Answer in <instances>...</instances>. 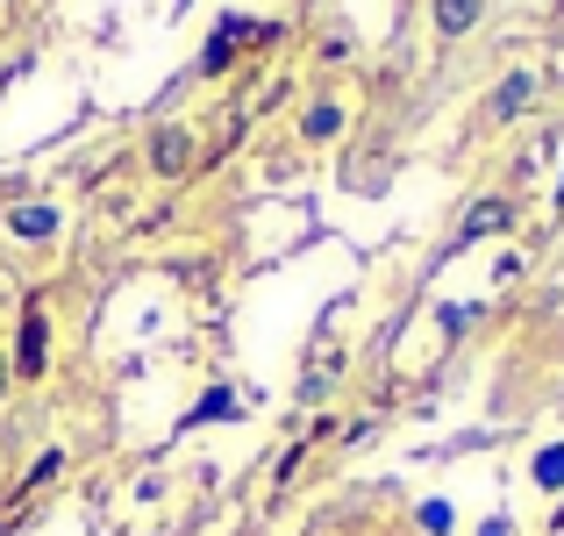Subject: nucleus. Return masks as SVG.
<instances>
[{"instance_id": "nucleus-1", "label": "nucleus", "mask_w": 564, "mask_h": 536, "mask_svg": "<svg viewBox=\"0 0 564 536\" xmlns=\"http://www.w3.org/2000/svg\"><path fill=\"white\" fill-rule=\"evenodd\" d=\"M186 158H193V137H186V129H158V137H151V165L158 172H186Z\"/></svg>"}, {"instance_id": "nucleus-2", "label": "nucleus", "mask_w": 564, "mask_h": 536, "mask_svg": "<svg viewBox=\"0 0 564 536\" xmlns=\"http://www.w3.org/2000/svg\"><path fill=\"white\" fill-rule=\"evenodd\" d=\"M508 222H514V207H508V201H479V207L465 215V229H457V244H479V236L508 229Z\"/></svg>"}, {"instance_id": "nucleus-3", "label": "nucleus", "mask_w": 564, "mask_h": 536, "mask_svg": "<svg viewBox=\"0 0 564 536\" xmlns=\"http://www.w3.org/2000/svg\"><path fill=\"white\" fill-rule=\"evenodd\" d=\"M529 100H536V79H529V72H508V79H500V94H494V122H514Z\"/></svg>"}, {"instance_id": "nucleus-4", "label": "nucleus", "mask_w": 564, "mask_h": 536, "mask_svg": "<svg viewBox=\"0 0 564 536\" xmlns=\"http://www.w3.org/2000/svg\"><path fill=\"white\" fill-rule=\"evenodd\" d=\"M14 372H22V379H36V372H43V308H29V315H22V351H14Z\"/></svg>"}, {"instance_id": "nucleus-5", "label": "nucleus", "mask_w": 564, "mask_h": 536, "mask_svg": "<svg viewBox=\"0 0 564 536\" xmlns=\"http://www.w3.org/2000/svg\"><path fill=\"white\" fill-rule=\"evenodd\" d=\"M479 22V0H436V36H465Z\"/></svg>"}, {"instance_id": "nucleus-6", "label": "nucleus", "mask_w": 564, "mask_h": 536, "mask_svg": "<svg viewBox=\"0 0 564 536\" xmlns=\"http://www.w3.org/2000/svg\"><path fill=\"white\" fill-rule=\"evenodd\" d=\"M529 472H536V486H543V494H564V443H543Z\"/></svg>"}, {"instance_id": "nucleus-7", "label": "nucleus", "mask_w": 564, "mask_h": 536, "mask_svg": "<svg viewBox=\"0 0 564 536\" xmlns=\"http://www.w3.org/2000/svg\"><path fill=\"white\" fill-rule=\"evenodd\" d=\"M14 236H51L57 229V207H14Z\"/></svg>"}, {"instance_id": "nucleus-8", "label": "nucleus", "mask_w": 564, "mask_h": 536, "mask_svg": "<svg viewBox=\"0 0 564 536\" xmlns=\"http://www.w3.org/2000/svg\"><path fill=\"white\" fill-rule=\"evenodd\" d=\"M336 129H344V108H336V100H322V108H307V137H336Z\"/></svg>"}, {"instance_id": "nucleus-9", "label": "nucleus", "mask_w": 564, "mask_h": 536, "mask_svg": "<svg viewBox=\"0 0 564 536\" xmlns=\"http://www.w3.org/2000/svg\"><path fill=\"white\" fill-rule=\"evenodd\" d=\"M229 408H236V394H229V386H215V394H207L200 408L186 415V422H221V415H229Z\"/></svg>"}, {"instance_id": "nucleus-10", "label": "nucleus", "mask_w": 564, "mask_h": 536, "mask_svg": "<svg viewBox=\"0 0 564 536\" xmlns=\"http://www.w3.org/2000/svg\"><path fill=\"white\" fill-rule=\"evenodd\" d=\"M422 529L429 536H451V501H422Z\"/></svg>"}, {"instance_id": "nucleus-11", "label": "nucleus", "mask_w": 564, "mask_h": 536, "mask_svg": "<svg viewBox=\"0 0 564 536\" xmlns=\"http://www.w3.org/2000/svg\"><path fill=\"white\" fill-rule=\"evenodd\" d=\"M479 536H514V523H508V515H494V523H486Z\"/></svg>"}, {"instance_id": "nucleus-12", "label": "nucleus", "mask_w": 564, "mask_h": 536, "mask_svg": "<svg viewBox=\"0 0 564 536\" xmlns=\"http://www.w3.org/2000/svg\"><path fill=\"white\" fill-rule=\"evenodd\" d=\"M0 394H8V357H0Z\"/></svg>"}]
</instances>
